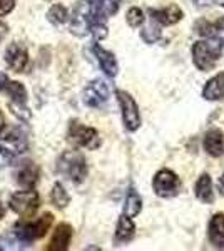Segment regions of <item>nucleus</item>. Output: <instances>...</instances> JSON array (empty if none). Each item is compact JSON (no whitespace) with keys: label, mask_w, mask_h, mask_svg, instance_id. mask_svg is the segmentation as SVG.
I'll list each match as a JSON object with an SVG mask.
<instances>
[{"label":"nucleus","mask_w":224,"mask_h":251,"mask_svg":"<svg viewBox=\"0 0 224 251\" xmlns=\"http://www.w3.org/2000/svg\"><path fill=\"white\" fill-rule=\"evenodd\" d=\"M224 52V42L218 37H204L198 40L191 49L193 62L199 71L207 72L216 67L218 60L221 59Z\"/></svg>","instance_id":"f257e3e1"},{"label":"nucleus","mask_w":224,"mask_h":251,"mask_svg":"<svg viewBox=\"0 0 224 251\" xmlns=\"http://www.w3.org/2000/svg\"><path fill=\"white\" fill-rule=\"evenodd\" d=\"M57 171L69 181L80 184L87 177V163L85 157L77 151H67L57 161Z\"/></svg>","instance_id":"f03ea898"},{"label":"nucleus","mask_w":224,"mask_h":251,"mask_svg":"<svg viewBox=\"0 0 224 251\" xmlns=\"http://www.w3.org/2000/svg\"><path fill=\"white\" fill-rule=\"evenodd\" d=\"M27 148V139L19 129H7L0 132V166H7L22 154Z\"/></svg>","instance_id":"7ed1b4c3"},{"label":"nucleus","mask_w":224,"mask_h":251,"mask_svg":"<svg viewBox=\"0 0 224 251\" xmlns=\"http://www.w3.org/2000/svg\"><path fill=\"white\" fill-rule=\"evenodd\" d=\"M54 216L50 213H46L35 221H19L14 228L15 238L22 243H32L39 238H44L50 229Z\"/></svg>","instance_id":"20e7f679"},{"label":"nucleus","mask_w":224,"mask_h":251,"mask_svg":"<svg viewBox=\"0 0 224 251\" xmlns=\"http://www.w3.org/2000/svg\"><path fill=\"white\" fill-rule=\"evenodd\" d=\"M67 139L71 144H74L75 148H84V149H97L100 146V137L97 129L84 126L77 121H72L69 126Z\"/></svg>","instance_id":"39448f33"},{"label":"nucleus","mask_w":224,"mask_h":251,"mask_svg":"<svg viewBox=\"0 0 224 251\" xmlns=\"http://www.w3.org/2000/svg\"><path fill=\"white\" fill-rule=\"evenodd\" d=\"M117 96V102H119L121 107V114H122V123H124V127L127 131H137L141 127V112H139V106L134 100V97L125 91H121L117 89L116 91Z\"/></svg>","instance_id":"423d86ee"},{"label":"nucleus","mask_w":224,"mask_h":251,"mask_svg":"<svg viewBox=\"0 0 224 251\" xmlns=\"http://www.w3.org/2000/svg\"><path fill=\"white\" fill-rule=\"evenodd\" d=\"M9 206L14 213H17L22 218L34 216L35 211L40 206V196L34 189H27V191H19L10 196Z\"/></svg>","instance_id":"0eeeda50"},{"label":"nucleus","mask_w":224,"mask_h":251,"mask_svg":"<svg viewBox=\"0 0 224 251\" xmlns=\"http://www.w3.org/2000/svg\"><path fill=\"white\" fill-rule=\"evenodd\" d=\"M152 189L159 198H174L181 191V179L171 169H161L152 179Z\"/></svg>","instance_id":"6e6552de"},{"label":"nucleus","mask_w":224,"mask_h":251,"mask_svg":"<svg viewBox=\"0 0 224 251\" xmlns=\"http://www.w3.org/2000/svg\"><path fill=\"white\" fill-rule=\"evenodd\" d=\"M109 94H111V91H109L107 82L104 79H94L85 86L82 99L85 106L100 107L109 100Z\"/></svg>","instance_id":"1a4fd4ad"},{"label":"nucleus","mask_w":224,"mask_h":251,"mask_svg":"<svg viewBox=\"0 0 224 251\" xmlns=\"http://www.w3.org/2000/svg\"><path fill=\"white\" fill-rule=\"evenodd\" d=\"M121 2L122 0H89V2H84V3L87 5L92 24H96V22H104L105 19L117 14V10H119V7H121Z\"/></svg>","instance_id":"9d476101"},{"label":"nucleus","mask_w":224,"mask_h":251,"mask_svg":"<svg viewBox=\"0 0 224 251\" xmlns=\"http://www.w3.org/2000/svg\"><path fill=\"white\" fill-rule=\"evenodd\" d=\"M149 17L152 22H157L159 25H174L179 20L184 17V12L181 7L171 3L168 7H161V9H149Z\"/></svg>","instance_id":"9b49d317"},{"label":"nucleus","mask_w":224,"mask_h":251,"mask_svg":"<svg viewBox=\"0 0 224 251\" xmlns=\"http://www.w3.org/2000/svg\"><path fill=\"white\" fill-rule=\"evenodd\" d=\"M0 91L5 92L7 96L14 100L12 107H25L27 104V91L17 80H10L7 75H0Z\"/></svg>","instance_id":"f8f14e48"},{"label":"nucleus","mask_w":224,"mask_h":251,"mask_svg":"<svg viewBox=\"0 0 224 251\" xmlns=\"http://www.w3.org/2000/svg\"><path fill=\"white\" fill-rule=\"evenodd\" d=\"M5 62L14 72H24L28 64V52L22 44H10L5 50Z\"/></svg>","instance_id":"ddd939ff"},{"label":"nucleus","mask_w":224,"mask_h":251,"mask_svg":"<svg viewBox=\"0 0 224 251\" xmlns=\"http://www.w3.org/2000/svg\"><path fill=\"white\" fill-rule=\"evenodd\" d=\"M91 25H92V20H91V15H89V10H87V5L82 3L79 5L72 15V20H71V32L77 37H84L91 32Z\"/></svg>","instance_id":"4468645a"},{"label":"nucleus","mask_w":224,"mask_h":251,"mask_svg":"<svg viewBox=\"0 0 224 251\" xmlns=\"http://www.w3.org/2000/svg\"><path fill=\"white\" fill-rule=\"evenodd\" d=\"M202 146H204V151L209 156H213V157L224 156V132L218 127L209 129L204 134Z\"/></svg>","instance_id":"2eb2a0df"},{"label":"nucleus","mask_w":224,"mask_h":251,"mask_svg":"<svg viewBox=\"0 0 224 251\" xmlns=\"http://www.w3.org/2000/svg\"><path fill=\"white\" fill-rule=\"evenodd\" d=\"M92 50H94V55H96V59H97V62H99L100 69L105 72V75H109V77H116L117 72H119V66H117L116 55H114L112 52L102 49L99 44H94Z\"/></svg>","instance_id":"dca6fc26"},{"label":"nucleus","mask_w":224,"mask_h":251,"mask_svg":"<svg viewBox=\"0 0 224 251\" xmlns=\"http://www.w3.org/2000/svg\"><path fill=\"white\" fill-rule=\"evenodd\" d=\"M72 240V226L67 223H60L55 228L50 245L47 246L49 251H66Z\"/></svg>","instance_id":"f3484780"},{"label":"nucleus","mask_w":224,"mask_h":251,"mask_svg":"<svg viewBox=\"0 0 224 251\" xmlns=\"http://www.w3.org/2000/svg\"><path fill=\"white\" fill-rule=\"evenodd\" d=\"M39 179H40L39 166L30 163V161H28V163H24L22 168H20L17 173V183L27 189H34L35 184L39 183Z\"/></svg>","instance_id":"a211bd4d"},{"label":"nucleus","mask_w":224,"mask_h":251,"mask_svg":"<svg viewBox=\"0 0 224 251\" xmlns=\"http://www.w3.org/2000/svg\"><path fill=\"white\" fill-rule=\"evenodd\" d=\"M207 236L214 248H224V213H218L211 218L207 226Z\"/></svg>","instance_id":"6ab92c4d"},{"label":"nucleus","mask_w":224,"mask_h":251,"mask_svg":"<svg viewBox=\"0 0 224 251\" xmlns=\"http://www.w3.org/2000/svg\"><path fill=\"white\" fill-rule=\"evenodd\" d=\"M202 97L206 100H223L224 99V72H219L211 77L202 89Z\"/></svg>","instance_id":"aec40b11"},{"label":"nucleus","mask_w":224,"mask_h":251,"mask_svg":"<svg viewBox=\"0 0 224 251\" xmlns=\"http://www.w3.org/2000/svg\"><path fill=\"white\" fill-rule=\"evenodd\" d=\"M194 193H196V198L201 201V203L211 204L214 201L213 181H211V176L207 173L199 176L198 183H196V186H194Z\"/></svg>","instance_id":"412c9836"},{"label":"nucleus","mask_w":224,"mask_h":251,"mask_svg":"<svg viewBox=\"0 0 224 251\" xmlns=\"http://www.w3.org/2000/svg\"><path fill=\"white\" fill-rule=\"evenodd\" d=\"M136 234V226L131 216L127 214H122L117 221V228H116V241L117 243H129Z\"/></svg>","instance_id":"4be33fe9"},{"label":"nucleus","mask_w":224,"mask_h":251,"mask_svg":"<svg viewBox=\"0 0 224 251\" xmlns=\"http://www.w3.org/2000/svg\"><path fill=\"white\" fill-rule=\"evenodd\" d=\"M141 211H142L141 196L137 194V191L134 188H129L127 196H125V201H124V214H127V216H131V218H136Z\"/></svg>","instance_id":"5701e85b"},{"label":"nucleus","mask_w":224,"mask_h":251,"mask_svg":"<svg viewBox=\"0 0 224 251\" xmlns=\"http://www.w3.org/2000/svg\"><path fill=\"white\" fill-rule=\"evenodd\" d=\"M198 30L204 37H218L224 42V17H221L218 22H201L198 25Z\"/></svg>","instance_id":"b1692460"},{"label":"nucleus","mask_w":224,"mask_h":251,"mask_svg":"<svg viewBox=\"0 0 224 251\" xmlns=\"http://www.w3.org/2000/svg\"><path fill=\"white\" fill-rule=\"evenodd\" d=\"M50 201L55 208L64 209V208H67L69 203H71V196H69V193L64 189L62 184L55 183L54 188H52V191H50Z\"/></svg>","instance_id":"393cba45"},{"label":"nucleus","mask_w":224,"mask_h":251,"mask_svg":"<svg viewBox=\"0 0 224 251\" xmlns=\"http://www.w3.org/2000/svg\"><path fill=\"white\" fill-rule=\"evenodd\" d=\"M47 20L50 24H54V25H64V24L69 20V12H67V9L64 5L55 3V5H52L50 9H49Z\"/></svg>","instance_id":"a878e982"},{"label":"nucleus","mask_w":224,"mask_h":251,"mask_svg":"<svg viewBox=\"0 0 224 251\" xmlns=\"http://www.w3.org/2000/svg\"><path fill=\"white\" fill-rule=\"evenodd\" d=\"M125 20H127V24L132 29H137L146 20L144 12H142V9H139V7H131V9L127 10V14H125Z\"/></svg>","instance_id":"bb28decb"},{"label":"nucleus","mask_w":224,"mask_h":251,"mask_svg":"<svg viewBox=\"0 0 224 251\" xmlns=\"http://www.w3.org/2000/svg\"><path fill=\"white\" fill-rule=\"evenodd\" d=\"M141 37L144 42L148 44H156L159 39H161V30H159L157 25H154V24H150V25L144 27L141 32Z\"/></svg>","instance_id":"cd10ccee"},{"label":"nucleus","mask_w":224,"mask_h":251,"mask_svg":"<svg viewBox=\"0 0 224 251\" xmlns=\"http://www.w3.org/2000/svg\"><path fill=\"white\" fill-rule=\"evenodd\" d=\"M91 34L96 37V40H102L107 37V27L104 25V22H96L91 25Z\"/></svg>","instance_id":"c85d7f7f"},{"label":"nucleus","mask_w":224,"mask_h":251,"mask_svg":"<svg viewBox=\"0 0 224 251\" xmlns=\"http://www.w3.org/2000/svg\"><path fill=\"white\" fill-rule=\"evenodd\" d=\"M15 0H0V15H7L14 10Z\"/></svg>","instance_id":"c756f323"},{"label":"nucleus","mask_w":224,"mask_h":251,"mask_svg":"<svg viewBox=\"0 0 224 251\" xmlns=\"http://www.w3.org/2000/svg\"><path fill=\"white\" fill-rule=\"evenodd\" d=\"M198 7H209V5H224V0H194Z\"/></svg>","instance_id":"7c9ffc66"},{"label":"nucleus","mask_w":224,"mask_h":251,"mask_svg":"<svg viewBox=\"0 0 224 251\" xmlns=\"http://www.w3.org/2000/svg\"><path fill=\"white\" fill-rule=\"evenodd\" d=\"M9 34V27L5 25L3 22H0V40L5 39V35Z\"/></svg>","instance_id":"2f4dec72"},{"label":"nucleus","mask_w":224,"mask_h":251,"mask_svg":"<svg viewBox=\"0 0 224 251\" xmlns=\"http://www.w3.org/2000/svg\"><path fill=\"white\" fill-rule=\"evenodd\" d=\"M218 191H219L221 196H224V174L218 179Z\"/></svg>","instance_id":"473e14b6"},{"label":"nucleus","mask_w":224,"mask_h":251,"mask_svg":"<svg viewBox=\"0 0 224 251\" xmlns=\"http://www.w3.org/2000/svg\"><path fill=\"white\" fill-rule=\"evenodd\" d=\"M3 124H5V117H3V114L0 112V131L3 129Z\"/></svg>","instance_id":"72a5a7b5"},{"label":"nucleus","mask_w":224,"mask_h":251,"mask_svg":"<svg viewBox=\"0 0 224 251\" xmlns=\"http://www.w3.org/2000/svg\"><path fill=\"white\" fill-rule=\"evenodd\" d=\"M3 214H5V209H3L2 203H0V220H2V218H3Z\"/></svg>","instance_id":"f704fd0d"}]
</instances>
